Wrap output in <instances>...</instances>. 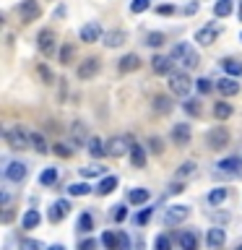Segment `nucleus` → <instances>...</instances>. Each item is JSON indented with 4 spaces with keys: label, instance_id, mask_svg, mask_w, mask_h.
Returning a JSON list of instances; mask_svg holds the SVG:
<instances>
[{
    "label": "nucleus",
    "instance_id": "1",
    "mask_svg": "<svg viewBox=\"0 0 242 250\" xmlns=\"http://www.w3.org/2000/svg\"><path fill=\"white\" fill-rule=\"evenodd\" d=\"M172 60L180 62V65H185L187 70H193V68H198V65H201L198 52H195L187 42H180V44L172 47Z\"/></svg>",
    "mask_w": 242,
    "mask_h": 250
},
{
    "label": "nucleus",
    "instance_id": "2",
    "mask_svg": "<svg viewBox=\"0 0 242 250\" xmlns=\"http://www.w3.org/2000/svg\"><path fill=\"white\" fill-rule=\"evenodd\" d=\"M5 144L13 148V151H23V148L31 146V136L23 133L21 125H11V128H5Z\"/></svg>",
    "mask_w": 242,
    "mask_h": 250
},
{
    "label": "nucleus",
    "instance_id": "3",
    "mask_svg": "<svg viewBox=\"0 0 242 250\" xmlns=\"http://www.w3.org/2000/svg\"><path fill=\"white\" fill-rule=\"evenodd\" d=\"M206 146L211 151H219V148L229 146V130H226L224 125H214V128L206 133Z\"/></svg>",
    "mask_w": 242,
    "mask_h": 250
},
{
    "label": "nucleus",
    "instance_id": "4",
    "mask_svg": "<svg viewBox=\"0 0 242 250\" xmlns=\"http://www.w3.org/2000/svg\"><path fill=\"white\" fill-rule=\"evenodd\" d=\"M169 89L172 94H177V97H187L193 89V81L187 73H169Z\"/></svg>",
    "mask_w": 242,
    "mask_h": 250
},
{
    "label": "nucleus",
    "instance_id": "5",
    "mask_svg": "<svg viewBox=\"0 0 242 250\" xmlns=\"http://www.w3.org/2000/svg\"><path fill=\"white\" fill-rule=\"evenodd\" d=\"M39 16H42V8H39L37 0H21V3H19V19H21L23 23L37 21Z\"/></svg>",
    "mask_w": 242,
    "mask_h": 250
},
{
    "label": "nucleus",
    "instance_id": "6",
    "mask_svg": "<svg viewBox=\"0 0 242 250\" xmlns=\"http://www.w3.org/2000/svg\"><path fill=\"white\" fill-rule=\"evenodd\" d=\"M130 146H133V144H128V138L115 136V138L107 141V156H115V159H120V156H125V151H130Z\"/></svg>",
    "mask_w": 242,
    "mask_h": 250
},
{
    "label": "nucleus",
    "instance_id": "7",
    "mask_svg": "<svg viewBox=\"0 0 242 250\" xmlns=\"http://www.w3.org/2000/svg\"><path fill=\"white\" fill-rule=\"evenodd\" d=\"M78 37H81V42H99V39L104 37V31H101V26L97 21H89V23H83V26H81Z\"/></svg>",
    "mask_w": 242,
    "mask_h": 250
},
{
    "label": "nucleus",
    "instance_id": "8",
    "mask_svg": "<svg viewBox=\"0 0 242 250\" xmlns=\"http://www.w3.org/2000/svg\"><path fill=\"white\" fill-rule=\"evenodd\" d=\"M99 73V58H86L81 65H78V78L81 81H89Z\"/></svg>",
    "mask_w": 242,
    "mask_h": 250
},
{
    "label": "nucleus",
    "instance_id": "9",
    "mask_svg": "<svg viewBox=\"0 0 242 250\" xmlns=\"http://www.w3.org/2000/svg\"><path fill=\"white\" fill-rule=\"evenodd\" d=\"M187 216H190V208L180 203V206H169V208H167V214H164V222H167V224H180V222H185Z\"/></svg>",
    "mask_w": 242,
    "mask_h": 250
},
{
    "label": "nucleus",
    "instance_id": "10",
    "mask_svg": "<svg viewBox=\"0 0 242 250\" xmlns=\"http://www.w3.org/2000/svg\"><path fill=\"white\" fill-rule=\"evenodd\" d=\"M55 31L52 29H44V31H39V37H37V44H39V50H42V55H52L55 52Z\"/></svg>",
    "mask_w": 242,
    "mask_h": 250
},
{
    "label": "nucleus",
    "instance_id": "11",
    "mask_svg": "<svg viewBox=\"0 0 242 250\" xmlns=\"http://www.w3.org/2000/svg\"><path fill=\"white\" fill-rule=\"evenodd\" d=\"M172 65H175L172 55H154V60H151L154 73H159V76H167V73H172Z\"/></svg>",
    "mask_w": 242,
    "mask_h": 250
},
{
    "label": "nucleus",
    "instance_id": "12",
    "mask_svg": "<svg viewBox=\"0 0 242 250\" xmlns=\"http://www.w3.org/2000/svg\"><path fill=\"white\" fill-rule=\"evenodd\" d=\"M190 136H193V130H190V125H185V123H177L175 128H172V141H175L177 146H187Z\"/></svg>",
    "mask_w": 242,
    "mask_h": 250
},
{
    "label": "nucleus",
    "instance_id": "13",
    "mask_svg": "<svg viewBox=\"0 0 242 250\" xmlns=\"http://www.w3.org/2000/svg\"><path fill=\"white\" fill-rule=\"evenodd\" d=\"M219 172H224V175H234V177H240V175H242V162L237 159V156L222 159V162H219Z\"/></svg>",
    "mask_w": 242,
    "mask_h": 250
},
{
    "label": "nucleus",
    "instance_id": "14",
    "mask_svg": "<svg viewBox=\"0 0 242 250\" xmlns=\"http://www.w3.org/2000/svg\"><path fill=\"white\" fill-rule=\"evenodd\" d=\"M216 34H219L216 26H201L198 31H195V42L203 44V47H208V44L216 42Z\"/></svg>",
    "mask_w": 242,
    "mask_h": 250
},
{
    "label": "nucleus",
    "instance_id": "15",
    "mask_svg": "<svg viewBox=\"0 0 242 250\" xmlns=\"http://www.w3.org/2000/svg\"><path fill=\"white\" fill-rule=\"evenodd\" d=\"M224 240H226V234H224L222 227H211V229L206 232V242H208L211 250H219L224 245Z\"/></svg>",
    "mask_w": 242,
    "mask_h": 250
},
{
    "label": "nucleus",
    "instance_id": "16",
    "mask_svg": "<svg viewBox=\"0 0 242 250\" xmlns=\"http://www.w3.org/2000/svg\"><path fill=\"white\" fill-rule=\"evenodd\" d=\"M5 177H8V180H13V183H21V180L26 177V164L11 162V164L5 167Z\"/></svg>",
    "mask_w": 242,
    "mask_h": 250
},
{
    "label": "nucleus",
    "instance_id": "17",
    "mask_svg": "<svg viewBox=\"0 0 242 250\" xmlns=\"http://www.w3.org/2000/svg\"><path fill=\"white\" fill-rule=\"evenodd\" d=\"M70 214V203L68 201H55L52 208H50V222H60Z\"/></svg>",
    "mask_w": 242,
    "mask_h": 250
},
{
    "label": "nucleus",
    "instance_id": "18",
    "mask_svg": "<svg viewBox=\"0 0 242 250\" xmlns=\"http://www.w3.org/2000/svg\"><path fill=\"white\" fill-rule=\"evenodd\" d=\"M70 136H73V144H78V146H83V144H89V141H91V136H89V130H86L83 123H73Z\"/></svg>",
    "mask_w": 242,
    "mask_h": 250
},
{
    "label": "nucleus",
    "instance_id": "19",
    "mask_svg": "<svg viewBox=\"0 0 242 250\" xmlns=\"http://www.w3.org/2000/svg\"><path fill=\"white\" fill-rule=\"evenodd\" d=\"M216 89L224 94V97H234V94L240 91V83L234 81L232 76H226V78H222V81H216Z\"/></svg>",
    "mask_w": 242,
    "mask_h": 250
},
{
    "label": "nucleus",
    "instance_id": "20",
    "mask_svg": "<svg viewBox=\"0 0 242 250\" xmlns=\"http://www.w3.org/2000/svg\"><path fill=\"white\" fill-rule=\"evenodd\" d=\"M117 68H120V73H133V70L141 68V58L130 52V55H125V58H120V65Z\"/></svg>",
    "mask_w": 242,
    "mask_h": 250
},
{
    "label": "nucleus",
    "instance_id": "21",
    "mask_svg": "<svg viewBox=\"0 0 242 250\" xmlns=\"http://www.w3.org/2000/svg\"><path fill=\"white\" fill-rule=\"evenodd\" d=\"M101 39H104V44H107V47H120L128 37H125V31L112 29V31H104V37H101Z\"/></svg>",
    "mask_w": 242,
    "mask_h": 250
},
{
    "label": "nucleus",
    "instance_id": "22",
    "mask_svg": "<svg viewBox=\"0 0 242 250\" xmlns=\"http://www.w3.org/2000/svg\"><path fill=\"white\" fill-rule=\"evenodd\" d=\"M154 112L156 115H169L172 112V99L169 97H154Z\"/></svg>",
    "mask_w": 242,
    "mask_h": 250
},
{
    "label": "nucleus",
    "instance_id": "23",
    "mask_svg": "<svg viewBox=\"0 0 242 250\" xmlns=\"http://www.w3.org/2000/svg\"><path fill=\"white\" fill-rule=\"evenodd\" d=\"M130 162H133V167H146V151H143V146H138V144L130 146Z\"/></svg>",
    "mask_w": 242,
    "mask_h": 250
},
{
    "label": "nucleus",
    "instance_id": "24",
    "mask_svg": "<svg viewBox=\"0 0 242 250\" xmlns=\"http://www.w3.org/2000/svg\"><path fill=\"white\" fill-rule=\"evenodd\" d=\"M180 245H182V250H198V237H195V232H180Z\"/></svg>",
    "mask_w": 242,
    "mask_h": 250
},
{
    "label": "nucleus",
    "instance_id": "25",
    "mask_svg": "<svg viewBox=\"0 0 242 250\" xmlns=\"http://www.w3.org/2000/svg\"><path fill=\"white\" fill-rule=\"evenodd\" d=\"M117 188V177H101V183L97 185V195H109Z\"/></svg>",
    "mask_w": 242,
    "mask_h": 250
},
{
    "label": "nucleus",
    "instance_id": "26",
    "mask_svg": "<svg viewBox=\"0 0 242 250\" xmlns=\"http://www.w3.org/2000/svg\"><path fill=\"white\" fill-rule=\"evenodd\" d=\"M89 154L94 156V159H101V156L107 154V146L101 144L99 138H94V136H91V141H89Z\"/></svg>",
    "mask_w": 242,
    "mask_h": 250
},
{
    "label": "nucleus",
    "instance_id": "27",
    "mask_svg": "<svg viewBox=\"0 0 242 250\" xmlns=\"http://www.w3.org/2000/svg\"><path fill=\"white\" fill-rule=\"evenodd\" d=\"M222 68L226 70V76H240L242 73V62L240 60H232V58L222 60Z\"/></svg>",
    "mask_w": 242,
    "mask_h": 250
},
{
    "label": "nucleus",
    "instance_id": "28",
    "mask_svg": "<svg viewBox=\"0 0 242 250\" xmlns=\"http://www.w3.org/2000/svg\"><path fill=\"white\" fill-rule=\"evenodd\" d=\"M37 224H39V211L29 208L26 214H23V222H21V227H23V229H34Z\"/></svg>",
    "mask_w": 242,
    "mask_h": 250
},
{
    "label": "nucleus",
    "instance_id": "29",
    "mask_svg": "<svg viewBox=\"0 0 242 250\" xmlns=\"http://www.w3.org/2000/svg\"><path fill=\"white\" fill-rule=\"evenodd\" d=\"M232 104H226V102H216V107H214V115H216V120H226V117H232Z\"/></svg>",
    "mask_w": 242,
    "mask_h": 250
},
{
    "label": "nucleus",
    "instance_id": "30",
    "mask_svg": "<svg viewBox=\"0 0 242 250\" xmlns=\"http://www.w3.org/2000/svg\"><path fill=\"white\" fill-rule=\"evenodd\" d=\"M29 136H31V146H34L39 154H47V151H50V146H47V141H44L42 133H29Z\"/></svg>",
    "mask_w": 242,
    "mask_h": 250
},
{
    "label": "nucleus",
    "instance_id": "31",
    "mask_svg": "<svg viewBox=\"0 0 242 250\" xmlns=\"http://www.w3.org/2000/svg\"><path fill=\"white\" fill-rule=\"evenodd\" d=\"M232 0H219V3L214 5V13L219 16V19H224V16H232Z\"/></svg>",
    "mask_w": 242,
    "mask_h": 250
},
{
    "label": "nucleus",
    "instance_id": "32",
    "mask_svg": "<svg viewBox=\"0 0 242 250\" xmlns=\"http://www.w3.org/2000/svg\"><path fill=\"white\" fill-rule=\"evenodd\" d=\"M182 109H185L187 115H193V117H201V115H203V109H201V102H198V99H185Z\"/></svg>",
    "mask_w": 242,
    "mask_h": 250
},
{
    "label": "nucleus",
    "instance_id": "33",
    "mask_svg": "<svg viewBox=\"0 0 242 250\" xmlns=\"http://www.w3.org/2000/svg\"><path fill=\"white\" fill-rule=\"evenodd\" d=\"M76 58V47L73 44H62V50H60V62L62 65H70Z\"/></svg>",
    "mask_w": 242,
    "mask_h": 250
},
{
    "label": "nucleus",
    "instance_id": "34",
    "mask_svg": "<svg viewBox=\"0 0 242 250\" xmlns=\"http://www.w3.org/2000/svg\"><path fill=\"white\" fill-rule=\"evenodd\" d=\"M128 201L136 203V206H138V203H146L148 201V190H146V188H136V190H130Z\"/></svg>",
    "mask_w": 242,
    "mask_h": 250
},
{
    "label": "nucleus",
    "instance_id": "35",
    "mask_svg": "<svg viewBox=\"0 0 242 250\" xmlns=\"http://www.w3.org/2000/svg\"><path fill=\"white\" fill-rule=\"evenodd\" d=\"M226 195H229V190H226V188H216V190L208 193V203H211V206H219V203H222Z\"/></svg>",
    "mask_w": 242,
    "mask_h": 250
},
{
    "label": "nucleus",
    "instance_id": "36",
    "mask_svg": "<svg viewBox=\"0 0 242 250\" xmlns=\"http://www.w3.org/2000/svg\"><path fill=\"white\" fill-rule=\"evenodd\" d=\"M107 250H120V237H117L115 232H104V237H101Z\"/></svg>",
    "mask_w": 242,
    "mask_h": 250
},
{
    "label": "nucleus",
    "instance_id": "37",
    "mask_svg": "<svg viewBox=\"0 0 242 250\" xmlns=\"http://www.w3.org/2000/svg\"><path fill=\"white\" fill-rule=\"evenodd\" d=\"M164 42H167V37H164L161 31H151V34H146V44L148 47H159Z\"/></svg>",
    "mask_w": 242,
    "mask_h": 250
},
{
    "label": "nucleus",
    "instance_id": "38",
    "mask_svg": "<svg viewBox=\"0 0 242 250\" xmlns=\"http://www.w3.org/2000/svg\"><path fill=\"white\" fill-rule=\"evenodd\" d=\"M78 229H81V232H91V229H94L91 214H81V216H78Z\"/></svg>",
    "mask_w": 242,
    "mask_h": 250
},
{
    "label": "nucleus",
    "instance_id": "39",
    "mask_svg": "<svg viewBox=\"0 0 242 250\" xmlns=\"http://www.w3.org/2000/svg\"><path fill=\"white\" fill-rule=\"evenodd\" d=\"M68 193H70V195H89V193H91V188L86 185V180H83V183L70 185V188H68Z\"/></svg>",
    "mask_w": 242,
    "mask_h": 250
},
{
    "label": "nucleus",
    "instance_id": "40",
    "mask_svg": "<svg viewBox=\"0 0 242 250\" xmlns=\"http://www.w3.org/2000/svg\"><path fill=\"white\" fill-rule=\"evenodd\" d=\"M55 180H58V172H55L52 167L44 169L42 175H39V183H42V185H55Z\"/></svg>",
    "mask_w": 242,
    "mask_h": 250
},
{
    "label": "nucleus",
    "instance_id": "41",
    "mask_svg": "<svg viewBox=\"0 0 242 250\" xmlns=\"http://www.w3.org/2000/svg\"><path fill=\"white\" fill-rule=\"evenodd\" d=\"M154 248L156 250H172V237H169V234H159L156 242H154Z\"/></svg>",
    "mask_w": 242,
    "mask_h": 250
},
{
    "label": "nucleus",
    "instance_id": "42",
    "mask_svg": "<svg viewBox=\"0 0 242 250\" xmlns=\"http://www.w3.org/2000/svg\"><path fill=\"white\" fill-rule=\"evenodd\" d=\"M52 151H55V154H58V156H60V159H68V156H70V154H73V148H70L68 144H62V141H60V144H55V148H52Z\"/></svg>",
    "mask_w": 242,
    "mask_h": 250
},
{
    "label": "nucleus",
    "instance_id": "43",
    "mask_svg": "<svg viewBox=\"0 0 242 250\" xmlns=\"http://www.w3.org/2000/svg\"><path fill=\"white\" fill-rule=\"evenodd\" d=\"M195 172V162H185V164H180V169H177V177L182 180V177H190Z\"/></svg>",
    "mask_w": 242,
    "mask_h": 250
},
{
    "label": "nucleus",
    "instance_id": "44",
    "mask_svg": "<svg viewBox=\"0 0 242 250\" xmlns=\"http://www.w3.org/2000/svg\"><path fill=\"white\" fill-rule=\"evenodd\" d=\"M37 73H39V78H42L44 83H52V70L47 68L44 62H39V65H37Z\"/></svg>",
    "mask_w": 242,
    "mask_h": 250
},
{
    "label": "nucleus",
    "instance_id": "45",
    "mask_svg": "<svg viewBox=\"0 0 242 250\" xmlns=\"http://www.w3.org/2000/svg\"><path fill=\"white\" fill-rule=\"evenodd\" d=\"M101 172H104V169H101L99 164H89V167H81V175H83V177H97V175H101Z\"/></svg>",
    "mask_w": 242,
    "mask_h": 250
},
{
    "label": "nucleus",
    "instance_id": "46",
    "mask_svg": "<svg viewBox=\"0 0 242 250\" xmlns=\"http://www.w3.org/2000/svg\"><path fill=\"white\" fill-rule=\"evenodd\" d=\"M195 89H198L201 94H208L211 89H214V81H208V78H198V81H195Z\"/></svg>",
    "mask_w": 242,
    "mask_h": 250
},
{
    "label": "nucleus",
    "instance_id": "47",
    "mask_svg": "<svg viewBox=\"0 0 242 250\" xmlns=\"http://www.w3.org/2000/svg\"><path fill=\"white\" fill-rule=\"evenodd\" d=\"M146 8H148V0H133V3H130V11L133 13H143Z\"/></svg>",
    "mask_w": 242,
    "mask_h": 250
},
{
    "label": "nucleus",
    "instance_id": "48",
    "mask_svg": "<svg viewBox=\"0 0 242 250\" xmlns=\"http://www.w3.org/2000/svg\"><path fill=\"white\" fill-rule=\"evenodd\" d=\"M151 214H154L151 208H143V211H141V214L136 216V224H141V227H143V224H148V219H151Z\"/></svg>",
    "mask_w": 242,
    "mask_h": 250
},
{
    "label": "nucleus",
    "instance_id": "49",
    "mask_svg": "<svg viewBox=\"0 0 242 250\" xmlns=\"http://www.w3.org/2000/svg\"><path fill=\"white\" fill-rule=\"evenodd\" d=\"M21 248H23V250H42V245H39V242H34V240H26V237L21 240Z\"/></svg>",
    "mask_w": 242,
    "mask_h": 250
},
{
    "label": "nucleus",
    "instance_id": "50",
    "mask_svg": "<svg viewBox=\"0 0 242 250\" xmlns=\"http://www.w3.org/2000/svg\"><path fill=\"white\" fill-rule=\"evenodd\" d=\"M148 146H151V151H154V154H161V151H164L161 138H151V141H148Z\"/></svg>",
    "mask_w": 242,
    "mask_h": 250
},
{
    "label": "nucleus",
    "instance_id": "51",
    "mask_svg": "<svg viewBox=\"0 0 242 250\" xmlns=\"http://www.w3.org/2000/svg\"><path fill=\"white\" fill-rule=\"evenodd\" d=\"M156 13H159V16H172V13H175V5H159V8H156Z\"/></svg>",
    "mask_w": 242,
    "mask_h": 250
},
{
    "label": "nucleus",
    "instance_id": "52",
    "mask_svg": "<svg viewBox=\"0 0 242 250\" xmlns=\"http://www.w3.org/2000/svg\"><path fill=\"white\" fill-rule=\"evenodd\" d=\"M122 219H128V208H125V206H117V211H115V222H122Z\"/></svg>",
    "mask_w": 242,
    "mask_h": 250
},
{
    "label": "nucleus",
    "instance_id": "53",
    "mask_svg": "<svg viewBox=\"0 0 242 250\" xmlns=\"http://www.w3.org/2000/svg\"><path fill=\"white\" fill-rule=\"evenodd\" d=\"M117 237H120V250H130V240H128V234L117 232Z\"/></svg>",
    "mask_w": 242,
    "mask_h": 250
},
{
    "label": "nucleus",
    "instance_id": "54",
    "mask_svg": "<svg viewBox=\"0 0 242 250\" xmlns=\"http://www.w3.org/2000/svg\"><path fill=\"white\" fill-rule=\"evenodd\" d=\"M177 193H182V183H172L167 188V195H177Z\"/></svg>",
    "mask_w": 242,
    "mask_h": 250
},
{
    "label": "nucleus",
    "instance_id": "55",
    "mask_svg": "<svg viewBox=\"0 0 242 250\" xmlns=\"http://www.w3.org/2000/svg\"><path fill=\"white\" fill-rule=\"evenodd\" d=\"M94 248H97V242H94V240H86V242L78 245V250H94Z\"/></svg>",
    "mask_w": 242,
    "mask_h": 250
},
{
    "label": "nucleus",
    "instance_id": "56",
    "mask_svg": "<svg viewBox=\"0 0 242 250\" xmlns=\"http://www.w3.org/2000/svg\"><path fill=\"white\" fill-rule=\"evenodd\" d=\"M11 219H13V211H11V208H5V211H3V222L8 224V222H11Z\"/></svg>",
    "mask_w": 242,
    "mask_h": 250
},
{
    "label": "nucleus",
    "instance_id": "57",
    "mask_svg": "<svg viewBox=\"0 0 242 250\" xmlns=\"http://www.w3.org/2000/svg\"><path fill=\"white\" fill-rule=\"evenodd\" d=\"M47 250H65L62 245H52V248H47Z\"/></svg>",
    "mask_w": 242,
    "mask_h": 250
},
{
    "label": "nucleus",
    "instance_id": "58",
    "mask_svg": "<svg viewBox=\"0 0 242 250\" xmlns=\"http://www.w3.org/2000/svg\"><path fill=\"white\" fill-rule=\"evenodd\" d=\"M240 21H242V3H240Z\"/></svg>",
    "mask_w": 242,
    "mask_h": 250
},
{
    "label": "nucleus",
    "instance_id": "59",
    "mask_svg": "<svg viewBox=\"0 0 242 250\" xmlns=\"http://www.w3.org/2000/svg\"><path fill=\"white\" fill-rule=\"evenodd\" d=\"M237 250H242V245H237Z\"/></svg>",
    "mask_w": 242,
    "mask_h": 250
}]
</instances>
